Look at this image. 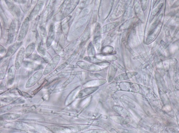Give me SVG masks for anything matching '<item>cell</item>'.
I'll use <instances>...</instances> for the list:
<instances>
[{
    "label": "cell",
    "instance_id": "1",
    "mask_svg": "<svg viewBox=\"0 0 179 133\" xmlns=\"http://www.w3.org/2000/svg\"><path fill=\"white\" fill-rule=\"evenodd\" d=\"M60 59V57L59 55H57L54 57L49 64L47 65L44 72V75H45L49 74L51 71L54 70L59 62Z\"/></svg>",
    "mask_w": 179,
    "mask_h": 133
},
{
    "label": "cell",
    "instance_id": "11",
    "mask_svg": "<svg viewBox=\"0 0 179 133\" xmlns=\"http://www.w3.org/2000/svg\"><path fill=\"white\" fill-rule=\"evenodd\" d=\"M12 108V107L11 106H7L6 107H3L1 108V113H5L10 110Z\"/></svg>",
    "mask_w": 179,
    "mask_h": 133
},
{
    "label": "cell",
    "instance_id": "14",
    "mask_svg": "<svg viewBox=\"0 0 179 133\" xmlns=\"http://www.w3.org/2000/svg\"><path fill=\"white\" fill-rule=\"evenodd\" d=\"M75 76H74V75H72L70 77L69 79H68L66 82L65 83L64 85L66 84V85H67V84H68L70 82H71L72 81V80L74 78Z\"/></svg>",
    "mask_w": 179,
    "mask_h": 133
},
{
    "label": "cell",
    "instance_id": "10",
    "mask_svg": "<svg viewBox=\"0 0 179 133\" xmlns=\"http://www.w3.org/2000/svg\"><path fill=\"white\" fill-rule=\"evenodd\" d=\"M20 116V115L18 114H9L4 115L3 118L7 120H14L17 119Z\"/></svg>",
    "mask_w": 179,
    "mask_h": 133
},
{
    "label": "cell",
    "instance_id": "4",
    "mask_svg": "<svg viewBox=\"0 0 179 133\" xmlns=\"http://www.w3.org/2000/svg\"><path fill=\"white\" fill-rule=\"evenodd\" d=\"M24 54H25L24 48L23 47H22L17 55L16 58L15 66L17 69H19L22 65L24 59Z\"/></svg>",
    "mask_w": 179,
    "mask_h": 133
},
{
    "label": "cell",
    "instance_id": "13",
    "mask_svg": "<svg viewBox=\"0 0 179 133\" xmlns=\"http://www.w3.org/2000/svg\"><path fill=\"white\" fill-rule=\"evenodd\" d=\"M25 102V101L23 99H17L16 100L15 102H14L13 103V104H22V103H24Z\"/></svg>",
    "mask_w": 179,
    "mask_h": 133
},
{
    "label": "cell",
    "instance_id": "6",
    "mask_svg": "<svg viewBox=\"0 0 179 133\" xmlns=\"http://www.w3.org/2000/svg\"><path fill=\"white\" fill-rule=\"evenodd\" d=\"M15 75V71L14 67V66H12L10 68V69H9L8 72V79L10 83L11 82L12 83L13 81Z\"/></svg>",
    "mask_w": 179,
    "mask_h": 133
},
{
    "label": "cell",
    "instance_id": "3",
    "mask_svg": "<svg viewBox=\"0 0 179 133\" xmlns=\"http://www.w3.org/2000/svg\"><path fill=\"white\" fill-rule=\"evenodd\" d=\"M29 26V19L28 18H26L25 20V21L23 23L22 27L21 29L19 35L18 40H22L26 36L27 33Z\"/></svg>",
    "mask_w": 179,
    "mask_h": 133
},
{
    "label": "cell",
    "instance_id": "5",
    "mask_svg": "<svg viewBox=\"0 0 179 133\" xmlns=\"http://www.w3.org/2000/svg\"><path fill=\"white\" fill-rule=\"evenodd\" d=\"M98 88L97 87H91L83 89L80 92L78 97L79 98H82L88 95L95 91Z\"/></svg>",
    "mask_w": 179,
    "mask_h": 133
},
{
    "label": "cell",
    "instance_id": "8",
    "mask_svg": "<svg viewBox=\"0 0 179 133\" xmlns=\"http://www.w3.org/2000/svg\"><path fill=\"white\" fill-rule=\"evenodd\" d=\"M68 62L67 61L65 63L62 64V65H60V66H59V67H58L55 70L54 72H52L51 74H50L49 76H48L47 77H46L47 79H50V77H52L53 75H54L55 74H56L57 72L60 71L62 69H63L67 65V64H68Z\"/></svg>",
    "mask_w": 179,
    "mask_h": 133
},
{
    "label": "cell",
    "instance_id": "12",
    "mask_svg": "<svg viewBox=\"0 0 179 133\" xmlns=\"http://www.w3.org/2000/svg\"><path fill=\"white\" fill-rule=\"evenodd\" d=\"M38 51L39 53L41 55H42V56H45V55L46 52L45 50L44 49L43 47H42L41 46H39L38 47Z\"/></svg>",
    "mask_w": 179,
    "mask_h": 133
},
{
    "label": "cell",
    "instance_id": "2",
    "mask_svg": "<svg viewBox=\"0 0 179 133\" xmlns=\"http://www.w3.org/2000/svg\"><path fill=\"white\" fill-rule=\"evenodd\" d=\"M42 71H39L33 75L28 81L26 85V88H31L32 86L36 84L42 76Z\"/></svg>",
    "mask_w": 179,
    "mask_h": 133
},
{
    "label": "cell",
    "instance_id": "7",
    "mask_svg": "<svg viewBox=\"0 0 179 133\" xmlns=\"http://www.w3.org/2000/svg\"><path fill=\"white\" fill-rule=\"evenodd\" d=\"M21 45V43L20 42V43L15 44L13 45L11 47H10L8 50V53L7 55V56H10L13 53H14L16 50L17 49L19 48Z\"/></svg>",
    "mask_w": 179,
    "mask_h": 133
},
{
    "label": "cell",
    "instance_id": "9",
    "mask_svg": "<svg viewBox=\"0 0 179 133\" xmlns=\"http://www.w3.org/2000/svg\"><path fill=\"white\" fill-rule=\"evenodd\" d=\"M35 44L34 43H32L29 45L26 49V57H28L32 54L34 51Z\"/></svg>",
    "mask_w": 179,
    "mask_h": 133
}]
</instances>
